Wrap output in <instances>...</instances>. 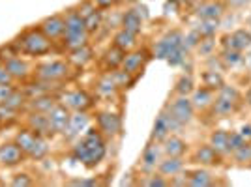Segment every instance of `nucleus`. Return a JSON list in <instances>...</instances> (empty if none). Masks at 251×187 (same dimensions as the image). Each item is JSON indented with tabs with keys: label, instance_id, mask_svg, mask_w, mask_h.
<instances>
[{
	"label": "nucleus",
	"instance_id": "obj_19",
	"mask_svg": "<svg viewBox=\"0 0 251 187\" xmlns=\"http://www.w3.org/2000/svg\"><path fill=\"white\" fill-rule=\"evenodd\" d=\"M223 11L225 8L220 0H208V2H202L197 8V17L199 19H220Z\"/></svg>",
	"mask_w": 251,
	"mask_h": 187
},
{
	"label": "nucleus",
	"instance_id": "obj_35",
	"mask_svg": "<svg viewBox=\"0 0 251 187\" xmlns=\"http://www.w3.org/2000/svg\"><path fill=\"white\" fill-rule=\"evenodd\" d=\"M212 184V178L206 170H195L188 176V186L193 187H206Z\"/></svg>",
	"mask_w": 251,
	"mask_h": 187
},
{
	"label": "nucleus",
	"instance_id": "obj_30",
	"mask_svg": "<svg viewBox=\"0 0 251 187\" xmlns=\"http://www.w3.org/2000/svg\"><path fill=\"white\" fill-rule=\"evenodd\" d=\"M26 103H28V95L25 94V90H17V88H15L10 97L0 105H6V107H10V109L19 113L21 109H26Z\"/></svg>",
	"mask_w": 251,
	"mask_h": 187
},
{
	"label": "nucleus",
	"instance_id": "obj_4",
	"mask_svg": "<svg viewBox=\"0 0 251 187\" xmlns=\"http://www.w3.org/2000/svg\"><path fill=\"white\" fill-rule=\"evenodd\" d=\"M81 140H83L84 144H86V148H88V161H86L84 166L92 168V166L100 165V163L103 161L105 154H107V148H105V140H103V137H101V131L88 129Z\"/></svg>",
	"mask_w": 251,
	"mask_h": 187
},
{
	"label": "nucleus",
	"instance_id": "obj_38",
	"mask_svg": "<svg viewBox=\"0 0 251 187\" xmlns=\"http://www.w3.org/2000/svg\"><path fill=\"white\" fill-rule=\"evenodd\" d=\"M84 23H86V30H88V34L98 32L100 28H101V24H103V15H101V11L100 10L94 11L90 17H86V19H84Z\"/></svg>",
	"mask_w": 251,
	"mask_h": 187
},
{
	"label": "nucleus",
	"instance_id": "obj_54",
	"mask_svg": "<svg viewBox=\"0 0 251 187\" xmlns=\"http://www.w3.org/2000/svg\"><path fill=\"white\" fill-rule=\"evenodd\" d=\"M240 135L246 142H251V124H244L240 127Z\"/></svg>",
	"mask_w": 251,
	"mask_h": 187
},
{
	"label": "nucleus",
	"instance_id": "obj_10",
	"mask_svg": "<svg viewBox=\"0 0 251 187\" xmlns=\"http://www.w3.org/2000/svg\"><path fill=\"white\" fill-rule=\"evenodd\" d=\"M60 103L66 105L70 111H86L92 105V99L84 90H72V92L62 94Z\"/></svg>",
	"mask_w": 251,
	"mask_h": 187
},
{
	"label": "nucleus",
	"instance_id": "obj_32",
	"mask_svg": "<svg viewBox=\"0 0 251 187\" xmlns=\"http://www.w3.org/2000/svg\"><path fill=\"white\" fill-rule=\"evenodd\" d=\"M96 90H98L100 95H113V94L118 90V86H116L113 75H111V73L103 75V77L98 81V84H96Z\"/></svg>",
	"mask_w": 251,
	"mask_h": 187
},
{
	"label": "nucleus",
	"instance_id": "obj_46",
	"mask_svg": "<svg viewBox=\"0 0 251 187\" xmlns=\"http://www.w3.org/2000/svg\"><path fill=\"white\" fill-rule=\"evenodd\" d=\"M220 97H225V99H229V101H232V103H236L238 99H240V94H238V90L236 88H232V86H221L220 88Z\"/></svg>",
	"mask_w": 251,
	"mask_h": 187
},
{
	"label": "nucleus",
	"instance_id": "obj_2",
	"mask_svg": "<svg viewBox=\"0 0 251 187\" xmlns=\"http://www.w3.org/2000/svg\"><path fill=\"white\" fill-rule=\"evenodd\" d=\"M15 49L23 54H28V56H43L47 52H51L52 42L38 28H26L25 32H21L15 40H13Z\"/></svg>",
	"mask_w": 251,
	"mask_h": 187
},
{
	"label": "nucleus",
	"instance_id": "obj_26",
	"mask_svg": "<svg viewBox=\"0 0 251 187\" xmlns=\"http://www.w3.org/2000/svg\"><path fill=\"white\" fill-rule=\"evenodd\" d=\"M157 168H159V172H161L163 176L173 178V176H176V174L182 172V168H184V161H182L180 157H169L167 156V159L159 161Z\"/></svg>",
	"mask_w": 251,
	"mask_h": 187
},
{
	"label": "nucleus",
	"instance_id": "obj_21",
	"mask_svg": "<svg viewBox=\"0 0 251 187\" xmlns=\"http://www.w3.org/2000/svg\"><path fill=\"white\" fill-rule=\"evenodd\" d=\"M159 154H161V150H159V144H157L156 140H152L150 144L145 148V152H143V157H141V165L145 170H152V168H156L159 165Z\"/></svg>",
	"mask_w": 251,
	"mask_h": 187
},
{
	"label": "nucleus",
	"instance_id": "obj_42",
	"mask_svg": "<svg viewBox=\"0 0 251 187\" xmlns=\"http://www.w3.org/2000/svg\"><path fill=\"white\" fill-rule=\"evenodd\" d=\"M186 56H188V49L182 45V47H178L176 51H173L169 54L167 62L171 64V66H180V64H184Z\"/></svg>",
	"mask_w": 251,
	"mask_h": 187
},
{
	"label": "nucleus",
	"instance_id": "obj_44",
	"mask_svg": "<svg viewBox=\"0 0 251 187\" xmlns=\"http://www.w3.org/2000/svg\"><path fill=\"white\" fill-rule=\"evenodd\" d=\"M201 40H202V36L199 34V30L193 28V30H189L188 34L184 36V47H186V49H193V47L199 45Z\"/></svg>",
	"mask_w": 251,
	"mask_h": 187
},
{
	"label": "nucleus",
	"instance_id": "obj_6",
	"mask_svg": "<svg viewBox=\"0 0 251 187\" xmlns=\"http://www.w3.org/2000/svg\"><path fill=\"white\" fill-rule=\"evenodd\" d=\"M184 45V36L180 30H171L167 32L161 40H157L154 43V56L159 60H167L169 54L173 51H176L178 47Z\"/></svg>",
	"mask_w": 251,
	"mask_h": 187
},
{
	"label": "nucleus",
	"instance_id": "obj_27",
	"mask_svg": "<svg viewBox=\"0 0 251 187\" xmlns=\"http://www.w3.org/2000/svg\"><path fill=\"white\" fill-rule=\"evenodd\" d=\"M38 137L40 135H36V133L30 131V129H23V131H19V133L15 135V144L25 152V156H30L32 148H34V144H36Z\"/></svg>",
	"mask_w": 251,
	"mask_h": 187
},
{
	"label": "nucleus",
	"instance_id": "obj_51",
	"mask_svg": "<svg viewBox=\"0 0 251 187\" xmlns=\"http://www.w3.org/2000/svg\"><path fill=\"white\" fill-rule=\"evenodd\" d=\"M34 182H32V178H28V174H15V178L11 180V186H15V187H28L32 186Z\"/></svg>",
	"mask_w": 251,
	"mask_h": 187
},
{
	"label": "nucleus",
	"instance_id": "obj_58",
	"mask_svg": "<svg viewBox=\"0 0 251 187\" xmlns=\"http://www.w3.org/2000/svg\"><path fill=\"white\" fill-rule=\"evenodd\" d=\"M246 101H248V105H251V86L248 88V92H246Z\"/></svg>",
	"mask_w": 251,
	"mask_h": 187
},
{
	"label": "nucleus",
	"instance_id": "obj_7",
	"mask_svg": "<svg viewBox=\"0 0 251 187\" xmlns=\"http://www.w3.org/2000/svg\"><path fill=\"white\" fill-rule=\"evenodd\" d=\"M167 109L175 115L180 124H189L191 118L195 115V107L191 103V99H188V95H178L176 99H173L171 103L167 105Z\"/></svg>",
	"mask_w": 251,
	"mask_h": 187
},
{
	"label": "nucleus",
	"instance_id": "obj_14",
	"mask_svg": "<svg viewBox=\"0 0 251 187\" xmlns=\"http://www.w3.org/2000/svg\"><path fill=\"white\" fill-rule=\"evenodd\" d=\"M88 127V116L84 111H75V115L70 116V122H68V127L64 129L62 135L70 140H74L81 135V131H84Z\"/></svg>",
	"mask_w": 251,
	"mask_h": 187
},
{
	"label": "nucleus",
	"instance_id": "obj_50",
	"mask_svg": "<svg viewBox=\"0 0 251 187\" xmlns=\"http://www.w3.org/2000/svg\"><path fill=\"white\" fill-rule=\"evenodd\" d=\"M197 49H199V52L202 54V56H208L210 52H212V49H214V42H212V38H202L201 43L197 45Z\"/></svg>",
	"mask_w": 251,
	"mask_h": 187
},
{
	"label": "nucleus",
	"instance_id": "obj_62",
	"mask_svg": "<svg viewBox=\"0 0 251 187\" xmlns=\"http://www.w3.org/2000/svg\"><path fill=\"white\" fill-rule=\"evenodd\" d=\"M0 125H2V122H0Z\"/></svg>",
	"mask_w": 251,
	"mask_h": 187
},
{
	"label": "nucleus",
	"instance_id": "obj_47",
	"mask_svg": "<svg viewBox=\"0 0 251 187\" xmlns=\"http://www.w3.org/2000/svg\"><path fill=\"white\" fill-rule=\"evenodd\" d=\"M141 186H147V187H165V186H169V182L163 176L152 174V176H148L147 180H141Z\"/></svg>",
	"mask_w": 251,
	"mask_h": 187
},
{
	"label": "nucleus",
	"instance_id": "obj_43",
	"mask_svg": "<svg viewBox=\"0 0 251 187\" xmlns=\"http://www.w3.org/2000/svg\"><path fill=\"white\" fill-rule=\"evenodd\" d=\"M75 10L79 11V15H81L83 19H86V17H90V15H92L94 11L100 10V8L94 4V0H84V2H81V4H79Z\"/></svg>",
	"mask_w": 251,
	"mask_h": 187
},
{
	"label": "nucleus",
	"instance_id": "obj_31",
	"mask_svg": "<svg viewBox=\"0 0 251 187\" xmlns=\"http://www.w3.org/2000/svg\"><path fill=\"white\" fill-rule=\"evenodd\" d=\"M191 103L195 109H206L208 105L214 103L212 99V90L210 88H201V90H193V99Z\"/></svg>",
	"mask_w": 251,
	"mask_h": 187
},
{
	"label": "nucleus",
	"instance_id": "obj_59",
	"mask_svg": "<svg viewBox=\"0 0 251 187\" xmlns=\"http://www.w3.org/2000/svg\"><path fill=\"white\" fill-rule=\"evenodd\" d=\"M178 4H189V2H191V0H176Z\"/></svg>",
	"mask_w": 251,
	"mask_h": 187
},
{
	"label": "nucleus",
	"instance_id": "obj_3",
	"mask_svg": "<svg viewBox=\"0 0 251 187\" xmlns=\"http://www.w3.org/2000/svg\"><path fill=\"white\" fill-rule=\"evenodd\" d=\"M72 64L66 60H51V62L40 64L36 70V79L38 81H47V83H58L70 77Z\"/></svg>",
	"mask_w": 251,
	"mask_h": 187
},
{
	"label": "nucleus",
	"instance_id": "obj_33",
	"mask_svg": "<svg viewBox=\"0 0 251 187\" xmlns=\"http://www.w3.org/2000/svg\"><path fill=\"white\" fill-rule=\"evenodd\" d=\"M195 90V83H193V77L191 75H182L175 84V92L178 95H189V94Z\"/></svg>",
	"mask_w": 251,
	"mask_h": 187
},
{
	"label": "nucleus",
	"instance_id": "obj_41",
	"mask_svg": "<svg viewBox=\"0 0 251 187\" xmlns=\"http://www.w3.org/2000/svg\"><path fill=\"white\" fill-rule=\"evenodd\" d=\"M111 75H113V79H115V83L118 88H124V86H127V84L131 83V77L133 75H129L127 71H124V70H113L111 71Z\"/></svg>",
	"mask_w": 251,
	"mask_h": 187
},
{
	"label": "nucleus",
	"instance_id": "obj_9",
	"mask_svg": "<svg viewBox=\"0 0 251 187\" xmlns=\"http://www.w3.org/2000/svg\"><path fill=\"white\" fill-rule=\"evenodd\" d=\"M47 116H49V124H51V127H52V133L56 135V133H64V129L68 127V122H70L72 113H70V109H68L66 105L56 103L51 111L47 113Z\"/></svg>",
	"mask_w": 251,
	"mask_h": 187
},
{
	"label": "nucleus",
	"instance_id": "obj_29",
	"mask_svg": "<svg viewBox=\"0 0 251 187\" xmlns=\"http://www.w3.org/2000/svg\"><path fill=\"white\" fill-rule=\"evenodd\" d=\"M195 159L199 163H202V165H216V163H220V154L210 144H206V146H201L199 150H197Z\"/></svg>",
	"mask_w": 251,
	"mask_h": 187
},
{
	"label": "nucleus",
	"instance_id": "obj_5",
	"mask_svg": "<svg viewBox=\"0 0 251 187\" xmlns=\"http://www.w3.org/2000/svg\"><path fill=\"white\" fill-rule=\"evenodd\" d=\"M178 127H182V124L178 122L175 115L169 111L167 107L156 116V122H154V127H152V135H150V140H156V142H161L165 140L171 131H175Z\"/></svg>",
	"mask_w": 251,
	"mask_h": 187
},
{
	"label": "nucleus",
	"instance_id": "obj_8",
	"mask_svg": "<svg viewBox=\"0 0 251 187\" xmlns=\"http://www.w3.org/2000/svg\"><path fill=\"white\" fill-rule=\"evenodd\" d=\"M38 26H40V30H42L51 42H58V40H62L64 28H66V24H64V15L45 17Z\"/></svg>",
	"mask_w": 251,
	"mask_h": 187
},
{
	"label": "nucleus",
	"instance_id": "obj_55",
	"mask_svg": "<svg viewBox=\"0 0 251 187\" xmlns=\"http://www.w3.org/2000/svg\"><path fill=\"white\" fill-rule=\"evenodd\" d=\"M94 4L100 8V10H107V8H111V6H115L116 0H94Z\"/></svg>",
	"mask_w": 251,
	"mask_h": 187
},
{
	"label": "nucleus",
	"instance_id": "obj_49",
	"mask_svg": "<svg viewBox=\"0 0 251 187\" xmlns=\"http://www.w3.org/2000/svg\"><path fill=\"white\" fill-rule=\"evenodd\" d=\"M244 144H246V140L242 139L240 133H229V152H234Z\"/></svg>",
	"mask_w": 251,
	"mask_h": 187
},
{
	"label": "nucleus",
	"instance_id": "obj_37",
	"mask_svg": "<svg viewBox=\"0 0 251 187\" xmlns=\"http://www.w3.org/2000/svg\"><path fill=\"white\" fill-rule=\"evenodd\" d=\"M212 109H214V115L218 116H229L230 113H234V103L225 99V97H218L214 103H212Z\"/></svg>",
	"mask_w": 251,
	"mask_h": 187
},
{
	"label": "nucleus",
	"instance_id": "obj_28",
	"mask_svg": "<svg viewBox=\"0 0 251 187\" xmlns=\"http://www.w3.org/2000/svg\"><path fill=\"white\" fill-rule=\"evenodd\" d=\"M210 146L218 152V154H227L229 152V131L225 129H218L210 135Z\"/></svg>",
	"mask_w": 251,
	"mask_h": 187
},
{
	"label": "nucleus",
	"instance_id": "obj_11",
	"mask_svg": "<svg viewBox=\"0 0 251 187\" xmlns=\"http://www.w3.org/2000/svg\"><path fill=\"white\" fill-rule=\"evenodd\" d=\"M98 127L107 137H116L122 131V120L115 113H100L98 115Z\"/></svg>",
	"mask_w": 251,
	"mask_h": 187
},
{
	"label": "nucleus",
	"instance_id": "obj_36",
	"mask_svg": "<svg viewBox=\"0 0 251 187\" xmlns=\"http://www.w3.org/2000/svg\"><path fill=\"white\" fill-rule=\"evenodd\" d=\"M220 28V19H202L197 26V30L202 38H212Z\"/></svg>",
	"mask_w": 251,
	"mask_h": 187
},
{
	"label": "nucleus",
	"instance_id": "obj_24",
	"mask_svg": "<svg viewBox=\"0 0 251 187\" xmlns=\"http://www.w3.org/2000/svg\"><path fill=\"white\" fill-rule=\"evenodd\" d=\"M113 45H116L118 49H122V51H133L137 47V34L133 32H127V30H118L115 34V38H113Z\"/></svg>",
	"mask_w": 251,
	"mask_h": 187
},
{
	"label": "nucleus",
	"instance_id": "obj_12",
	"mask_svg": "<svg viewBox=\"0 0 251 187\" xmlns=\"http://www.w3.org/2000/svg\"><path fill=\"white\" fill-rule=\"evenodd\" d=\"M26 125H28L30 131H34L36 135H40V137L54 135L51 124H49V116L43 115V113H32L30 111V115L26 118Z\"/></svg>",
	"mask_w": 251,
	"mask_h": 187
},
{
	"label": "nucleus",
	"instance_id": "obj_22",
	"mask_svg": "<svg viewBox=\"0 0 251 187\" xmlns=\"http://www.w3.org/2000/svg\"><path fill=\"white\" fill-rule=\"evenodd\" d=\"M143 23H145V19L139 15V11H137L135 8L127 10L124 15H122V28L127 32H133L137 36L143 30Z\"/></svg>",
	"mask_w": 251,
	"mask_h": 187
},
{
	"label": "nucleus",
	"instance_id": "obj_16",
	"mask_svg": "<svg viewBox=\"0 0 251 187\" xmlns=\"http://www.w3.org/2000/svg\"><path fill=\"white\" fill-rule=\"evenodd\" d=\"M25 157V152H23L19 146L15 142H8V144L0 146V163L6 166H15L19 165Z\"/></svg>",
	"mask_w": 251,
	"mask_h": 187
},
{
	"label": "nucleus",
	"instance_id": "obj_52",
	"mask_svg": "<svg viewBox=\"0 0 251 187\" xmlns=\"http://www.w3.org/2000/svg\"><path fill=\"white\" fill-rule=\"evenodd\" d=\"M13 90H15L13 83H11V84H0V103H4V101L10 97L11 94H13Z\"/></svg>",
	"mask_w": 251,
	"mask_h": 187
},
{
	"label": "nucleus",
	"instance_id": "obj_34",
	"mask_svg": "<svg viewBox=\"0 0 251 187\" xmlns=\"http://www.w3.org/2000/svg\"><path fill=\"white\" fill-rule=\"evenodd\" d=\"M202 81H204V86L210 88V90H220L221 86H223V77H221L220 71H216V70H208V71L202 75Z\"/></svg>",
	"mask_w": 251,
	"mask_h": 187
},
{
	"label": "nucleus",
	"instance_id": "obj_45",
	"mask_svg": "<svg viewBox=\"0 0 251 187\" xmlns=\"http://www.w3.org/2000/svg\"><path fill=\"white\" fill-rule=\"evenodd\" d=\"M234 154V159L240 161V163H246V161H251V146L250 142H246L244 146H240L238 150L232 152Z\"/></svg>",
	"mask_w": 251,
	"mask_h": 187
},
{
	"label": "nucleus",
	"instance_id": "obj_57",
	"mask_svg": "<svg viewBox=\"0 0 251 187\" xmlns=\"http://www.w3.org/2000/svg\"><path fill=\"white\" fill-rule=\"evenodd\" d=\"M137 11H139V15L143 17V19H148V10H147V6H141V4H135L133 6Z\"/></svg>",
	"mask_w": 251,
	"mask_h": 187
},
{
	"label": "nucleus",
	"instance_id": "obj_18",
	"mask_svg": "<svg viewBox=\"0 0 251 187\" xmlns=\"http://www.w3.org/2000/svg\"><path fill=\"white\" fill-rule=\"evenodd\" d=\"M251 45V34L248 30H240L232 32L230 36L225 38V49H234V51H244Z\"/></svg>",
	"mask_w": 251,
	"mask_h": 187
},
{
	"label": "nucleus",
	"instance_id": "obj_1",
	"mask_svg": "<svg viewBox=\"0 0 251 187\" xmlns=\"http://www.w3.org/2000/svg\"><path fill=\"white\" fill-rule=\"evenodd\" d=\"M64 36H62V45L66 51H74V49H79L88 43V38L90 34L86 30V23L84 19L79 15L77 10H68L64 13Z\"/></svg>",
	"mask_w": 251,
	"mask_h": 187
},
{
	"label": "nucleus",
	"instance_id": "obj_56",
	"mask_svg": "<svg viewBox=\"0 0 251 187\" xmlns=\"http://www.w3.org/2000/svg\"><path fill=\"white\" fill-rule=\"evenodd\" d=\"M96 180H72L70 186H96Z\"/></svg>",
	"mask_w": 251,
	"mask_h": 187
},
{
	"label": "nucleus",
	"instance_id": "obj_61",
	"mask_svg": "<svg viewBox=\"0 0 251 187\" xmlns=\"http://www.w3.org/2000/svg\"><path fill=\"white\" fill-rule=\"evenodd\" d=\"M118 2H122V0H116V4H118Z\"/></svg>",
	"mask_w": 251,
	"mask_h": 187
},
{
	"label": "nucleus",
	"instance_id": "obj_60",
	"mask_svg": "<svg viewBox=\"0 0 251 187\" xmlns=\"http://www.w3.org/2000/svg\"><path fill=\"white\" fill-rule=\"evenodd\" d=\"M122 2H129V4H137L139 0H122Z\"/></svg>",
	"mask_w": 251,
	"mask_h": 187
},
{
	"label": "nucleus",
	"instance_id": "obj_17",
	"mask_svg": "<svg viewBox=\"0 0 251 187\" xmlns=\"http://www.w3.org/2000/svg\"><path fill=\"white\" fill-rule=\"evenodd\" d=\"M56 103H58V101H56L54 95L43 94V95H38V97H30L28 103H26V109L32 111V113H43V115H47Z\"/></svg>",
	"mask_w": 251,
	"mask_h": 187
},
{
	"label": "nucleus",
	"instance_id": "obj_23",
	"mask_svg": "<svg viewBox=\"0 0 251 187\" xmlns=\"http://www.w3.org/2000/svg\"><path fill=\"white\" fill-rule=\"evenodd\" d=\"M94 58V52L92 49L88 47V43L83 45V47H79V49H74V51H70V56H68V62L75 66V68H84L86 64L90 62Z\"/></svg>",
	"mask_w": 251,
	"mask_h": 187
},
{
	"label": "nucleus",
	"instance_id": "obj_20",
	"mask_svg": "<svg viewBox=\"0 0 251 187\" xmlns=\"http://www.w3.org/2000/svg\"><path fill=\"white\" fill-rule=\"evenodd\" d=\"M163 154L169 157H182L186 154V150H188V144L180 139V137H175V135H169L165 140H163Z\"/></svg>",
	"mask_w": 251,
	"mask_h": 187
},
{
	"label": "nucleus",
	"instance_id": "obj_25",
	"mask_svg": "<svg viewBox=\"0 0 251 187\" xmlns=\"http://www.w3.org/2000/svg\"><path fill=\"white\" fill-rule=\"evenodd\" d=\"M124 56H126V51L122 49H118L116 45L113 47H109L103 54V66L107 70H118V68H122V62H124Z\"/></svg>",
	"mask_w": 251,
	"mask_h": 187
},
{
	"label": "nucleus",
	"instance_id": "obj_53",
	"mask_svg": "<svg viewBox=\"0 0 251 187\" xmlns=\"http://www.w3.org/2000/svg\"><path fill=\"white\" fill-rule=\"evenodd\" d=\"M13 83V79H11V75L8 73L6 70V66L0 62V84H11Z\"/></svg>",
	"mask_w": 251,
	"mask_h": 187
},
{
	"label": "nucleus",
	"instance_id": "obj_40",
	"mask_svg": "<svg viewBox=\"0 0 251 187\" xmlns=\"http://www.w3.org/2000/svg\"><path fill=\"white\" fill-rule=\"evenodd\" d=\"M221 60L227 66H238L242 62V54L240 51H234V49H225L221 54Z\"/></svg>",
	"mask_w": 251,
	"mask_h": 187
},
{
	"label": "nucleus",
	"instance_id": "obj_39",
	"mask_svg": "<svg viewBox=\"0 0 251 187\" xmlns=\"http://www.w3.org/2000/svg\"><path fill=\"white\" fill-rule=\"evenodd\" d=\"M47 154H49V146H47L45 137H38V140H36V144L30 152V157L32 159H43Z\"/></svg>",
	"mask_w": 251,
	"mask_h": 187
},
{
	"label": "nucleus",
	"instance_id": "obj_48",
	"mask_svg": "<svg viewBox=\"0 0 251 187\" xmlns=\"http://www.w3.org/2000/svg\"><path fill=\"white\" fill-rule=\"evenodd\" d=\"M15 116H17V111H13V109L6 107V105H0V122H2V124L15 120Z\"/></svg>",
	"mask_w": 251,
	"mask_h": 187
},
{
	"label": "nucleus",
	"instance_id": "obj_13",
	"mask_svg": "<svg viewBox=\"0 0 251 187\" xmlns=\"http://www.w3.org/2000/svg\"><path fill=\"white\" fill-rule=\"evenodd\" d=\"M4 66H6V70H8V73L11 75L13 81H25V79L30 77V73H32L30 64L26 62L25 58H21L19 54L13 56V58H10V60H6Z\"/></svg>",
	"mask_w": 251,
	"mask_h": 187
},
{
	"label": "nucleus",
	"instance_id": "obj_15",
	"mask_svg": "<svg viewBox=\"0 0 251 187\" xmlns=\"http://www.w3.org/2000/svg\"><path fill=\"white\" fill-rule=\"evenodd\" d=\"M148 60V54L145 51H127L122 62V70L127 71L129 75H137L145 68V64Z\"/></svg>",
	"mask_w": 251,
	"mask_h": 187
}]
</instances>
